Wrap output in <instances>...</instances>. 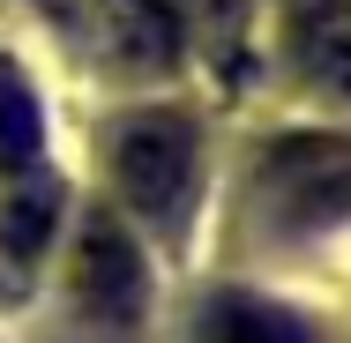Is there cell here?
Listing matches in <instances>:
<instances>
[{
  "mask_svg": "<svg viewBox=\"0 0 351 343\" xmlns=\"http://www.w3.org/2000/svg\"><path fill=\"white\" fill-rule=\"evenodd\" d=\"M202 343H306V329L262 298H217L202 314Z\"/></svg>",
  "mask_w": 351,
  "mask_h": 343,
  "instance_id": "4",
  "label": "cell"
},
{
  "mask_svg": "<svg viewBox=\"0 0 351 343\" xmlns=\"http://www.w3.org/2000/svg\"><path fill=\"white\" fill-rule=\"evenodd\" d=\"M210 8V30L217 38H239V15H247V0H202Z\"/></svg>",
  "mask_w": 351,
  "mask_h": 343,
  "instance_id": "7",
  "label": "cell"
},
{
  "mask_svg": "<svg viewBox=\"0 0 351 343\" xmlns=\"http://www.w3.org/2000/svg\"><path fill=\"white\" fill-rule=\"evenodd\" d=\"M30 157H38V97L15 75H0V172H15Z\"/></svg>",
  "mask_w": 351,
  "mask_h": 343,
  "instance_id": "5",
  "label": "cell"
},
{
  "mask_svg": "<svg viewBox=\"0 0 351 343\" xmlns=\"http://www.w3.org/2000/svg\"><path fill=\"white\" fill-rule=\"evenodd\" d=\"M45 216H53V187H38V202H8L0 209V246L23 262V254H38L45 246Z\"/></svg>",
  "mask_w": 351,
  "mask_h": 343,
  "instance_id": "6",
  "label": "cell"
},
{
  "mask_svg": "<svg viewBox=\"0 0 351 343\" xmlns=\"http://www.w3.org/2000/svg\"><path fill=\"white\" fill-rule=\"evenodd\" d=\"M75 283H82V306L105 314V321H128L142 298V262H135V239L105 216H90L82 231V254H75Z\"/></svg>",
  "mask_w": 351,
  "mask_h": 343,
  "instance_id": "2",
  "label": "cell"
},
{
  "mask_svg": "<svg viewBox=\"0 0 351 343\" xmlns=\"http://www.w3.org/2000/svg\"><path fill=\"white\" fill-rule=\"evenodd\" d=\"M112 164H120V187H128V202L149 216V224H172L180 202H187V187H195V135L180 127V120H135L120 149H112Z\"/></svg>",
  "mask_w": 351,
  "mask_h": 343,
  "instance_id": "1",
  "label": "cell"
},
{
  "mask_svg": "<svg viewBox=\"0 0 351 343\" xmlns=\"http://www.w3.org/2000/svg\"><path fill=\"white\" fill-rule=\"evenodd\" d=\"M291 45H299V68L314 75L322 90H344L351 97V0H299Z\"/></svg>",
  "mask_w": 351,
  "mask_h": 343,
  "instance_id": "3",
  "label": "cell"
}]
</instances>
